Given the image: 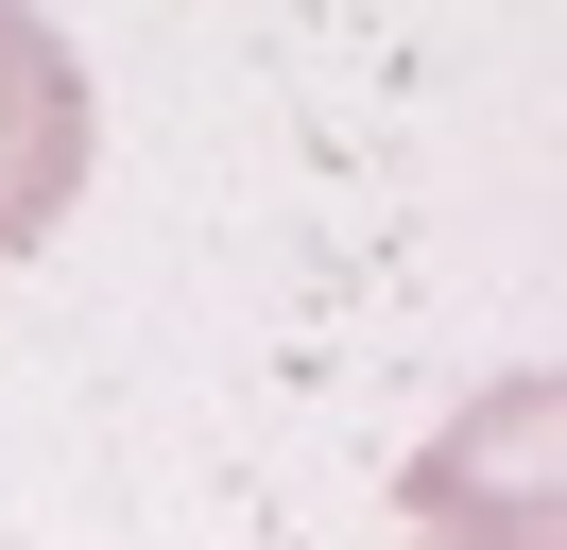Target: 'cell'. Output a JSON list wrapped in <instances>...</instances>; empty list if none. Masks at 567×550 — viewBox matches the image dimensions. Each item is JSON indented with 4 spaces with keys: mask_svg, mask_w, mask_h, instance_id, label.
<instances>
[{
    "mask_svg": "<svg viewBox=\"0 0 567 550\" xmlns=\"http://www.w3.org/2000/svg\"><path fill=\"white\" fill-rule=\"evenodd\" d=\"M86 190V69L35 0H0V258H35Z\"/></svg>",
    "mask_w": 567,
    "mask_h": 550,
    "instance_id": "7a4b0ae2",
    "label": "cell"
},
{
    "mask_svg": "<svg viewBox=\"0 0 567 550\" xmlns=\"http://www.w3.org/2000/svg\"><path fill=\"white\" fill-rule=\"evenodd\" d=\"M413 550H567V378H498L430 430Z\"/></svg>",
    "mask_w": 567,
    "mask_h": 550,
    "instance_id": "6da1fadb",
    "label": "cell"
}]
</instances>
